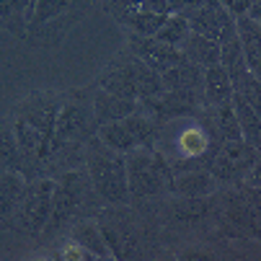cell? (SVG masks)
<instances>
[{
	"label": "cell",
	"mask_w": 261,
	"mask_h": 261,
	"mask_svg": "<svg viewBox=\"0 0 261 261\" xmlns=\"http://www.w3.org/2000/svg\"><path fill=\"white\" fill-rule=\"evenodd\" d=\"M153 147L166 155L171 173H178L189 168H207V155L215 145L197 117H181L161 124Z\"/></svg>",
	"instance_id": "5b68a950"
},
{
	"label": "cell",
	"mask_w": 261,
	"mask_h": 261,
	"mask_svg": "<svg viewBox=\"0 0 261 261\" xmlns=\"http://www.w3.org/2000/svg\"><path fill=\"white\" fill-rule=\"evenodd\" d=\"M253 168H258V147L248 145L246 140L220 142L207 155V171L212 173L217 186L246 181Z\"/></svg>",
	"instance_id": "8fae6325"
},
{
	"label": "cell",
	"mask_w": 261,
	"mask_h": 261,
	"mask_svg": "<svg viewBox=\"0 0 261 261\" xmlns=\"http://www.w3.org/2000/svg\"><path fill=\"white\" fill-rule=\"evenodd\" d=\"M135 57H140L147 67H153L155 72H163L178 62H184V52L178 47H171L155 36H137V34H127V44H124Z\"/></svg>",
	"instance_id": "4fadbf2b"
},
{
	"label": "cell",
	"mask_w": 261,
	"mask_h": 261,
	"mask_svg": "<svg viewBox=\"0 0 261 261\" xmlns=\"http://www.w3.org/2000/svg\"><path fill=\"white\" fill-rule=\"evenodd\" d=\"M197 119L202 122V127L207 129L212 145H220V142H228V140H243L241 137V127L236 122V114H233V103L225 101V103H215V106H202L197 111Z\"/></svg>",
	"instance_id": "5bb4252c"
},
{
	"label": "cell",
	"mask_w": 261,
	"mask_h": 261,
	"mask_svg": "<svg viewBox=\"0 0 261 261\" xmlns=\"http://www.w3.org/2000/svg\"><path fill=\"white\" fill-rule=\"evenodd\" d=\"M55 178V192H52V212L49 220L42 230V236L36 238L42 246L62 236L72 222L81 217H96V212L103 207L101 197L96 194L91 176L83 166L60 171Z\"/></svg>",
	"instance_id": "277c9868"
},
{
	"label": "cell",
	"mask_w": 261,
	"mask_h": 261,
	"mask_svg": "<svg viewBox=\"0 0 261 261\" xmlns=\"http://www.w3.org/2000/svg\"><path fill=\"white\" fill-rule=\"evenodd\" d=\"M91 83L96 88H103V91L114 93V96H124V98H132V101L153 98V96H158L163 91L161 72H155L153 67H147L127 47L119 49L114 57H111Z\"/></svg>",
	"instance_id": "8992f818"
},
{
	"label": "cell",
	"mask_w": 261,
	"mask_h": 261,
	"mask_svg": "<svg viewBox=\"0 0 261 261\" xmlns=\"http://www.w3.org/2000/svg\"><path fill=\"white\" fill-rule=\"evenodd\" d=\"M98 132V119L93 111L91 86L62 88V106L49 137L42 176H57L60 171L83 166L86 142Z\"/></svg>",
	"instance_id": "6da1fadb"
},
{
	"label": "cell",
	"mask_w": 261,
	"mask_h": 261,
	"mask_svg": "<svg viewBox=\"0 0 261 261\" xmlns=\"http://www.w3.org/2000/svg\"><path fill=\"white\" fill-rule=\"evenodd\" d=\"M96 137L103 142V145H109L111 150H117V153H129V150H135V140H132V135H129V129H127V124L119 119V122H109V124H98V132H96Z\"/></svg>",
	"instance_id": "83f0119b"
},
{
	"label": "cell",
	"mask_w": 261,
	"mask_h": 261,
	"mask_svg": "<svg viewBox=\"0 0 261 261\" xmlns=\"http://www.w3.org/2000/svg\"><path fill=\"white\" fill-rule=\"evenodd\" d=\"M233 98V83L228 70L220 62L212 67H204V81H202V106L225 103Z\"/></svg>",
	"instance_id": "44dd1931"
},
{
	"label": "cell",
	"mask_w": 261,
	"mask_h": 261,
	"mask_svg": "<svg viewBox=\"0 0 261 261\" xmlns=\"http://www.w3.org/2000/svg\"><path fill=\"white\" fill-rule=\"evenodd\" d=\"M91 86V98H93V111H96V119L98 124H109V122H119L124 117H129L132 111L137 109V101L132 98H124V96H114L103 88H96L93 83Z\"/></svg>",
	"instance_id": "e0dca14e"
},
{
	"label": "cell",
	"mask_w": 261,
	"mask_h": 261,
	"mask_svg": "<svg viewBox=\"0 0 261 261\" xmlns=\"http://www.w3.org/2000/svg\"><path fill=\"white\" fill-rule=\"evenodd\" d=\"M31 0H0V29L13 34L16 39L26 36Z\"/></svg>",
	"instance_id": "d4e9b609"
},
{
	"label": "cell",
	"mask_w": 261,
	"mask_h": 261,
	"mask_svg": "<svg viewBox=\"0 0 261 261\" xmlns=\"http://www.w3.org/2000/svg\"><path fill=\"white\" fill-rule=\"evenodd\" d=\"M34 3H36V0H31V6H29V13H31V8H34Z\"/></svg>",
	"instance_id": "d6a6232c"
},
{
	"label": "cell",
	"mask_w": 261,
	"mask_h": 261,
	"mask_svg": "<svg viewBox=\"0 0 261 261\" xmlns=\"http://www.w3.org/2000/svg\"><path fill=\"white\" fill-rule=\"evenodd\" d=\"M181 13H184L186 21H189V31L202 34V36H210V39H217L222 23H225L228 18H233L225 8L217 3V0H202V3L186 8Z\"/></svg>",
	"instance_id": "9a60e30c"
},
{
	"label": "cell",
	"mask_w": 261,
	"mask_h": 261,
	"mask_svg": "<svg viewBox=\"0 0 261 261\" xmlns=\"http://www.w3.org/2000/svg\"><path fill=\"white\" fill-rule=\"evenodd\" d=\"M0 168L21 173V150L11 114H0Z\"/></svg>",
	"instance_id": "484cf974"
},
{
	"label": "cell",
	"mask_w": 261,
	"mask_h": 261,
	"mask_svg": "<svg viewBox=\"0 0 261 261\" xmlns=\"http://www.w3.org/2000/svg\"><path fill=\"white\" fill-rule=\"evenodd\" d=\"M197 3H202V0H168L171 13H181V11L192 8V6H197Z\"/></svg>",
	"instance_id": "1f68e13d"
},
{
	"label": "cell",
	"mask_w": 261,
	"mask_h": 261,
	"mask_svg": "<svg viewBox=\"0 0 261 261\" xmlns=\"http://www.w3.org/2000/svg\"><path fill=\"white\" fill-rule=\"evenodd\" d=\"M236 34L246 57V65L253 75H258V65H261V23L248 18V16H238L236 18Z\"/></svg>",
	"instance_id": "ffe728a7"
},
{
	"label": "cell",
	"mask_w": 261,
	"mask_h": 261,
	"mask_svg": "<svg viewBox=\"0 0 261 261\" xmlns=\"http://www.w3.org/2000/svg\"><path fill=\"white\" fill-rule=\"evenodd\" d=\"M0 176H3V168H0Z\"/></svg>",
	"instance_id": "836d02e7"
},
{
	"label": "cell",
	"mask_w": 261,
	"mask_h": 261,
	"mask_svg": "<svg viewBox=\"0 0 261 261\" xmlns=\"http://www.w3.org/2000/svg\"><path fill=\"white\" fill-rule=\"evenodd\" d=\"M23 184H26V178L18 171H3V176H0V233L13 230L16 207H18Z\"/></svg>",
	"instance_id": "d6986e66"
},
{
	"label": "cell",
	"mask_w": 261,
	"mask_h": 261,
	"mask_svg": "<svg viewBox=\"0 0 261 261\" xmlns=\"http://www.w3.org/2000/svg\"><path fill=\"white\" fill-rule=\"evenodd\" d=\"M83 168L88 171L91 184H93V189H96V194L101 197L103 204H127L129 202L124 155L111 150V147L103 145L96 135L86 142Z\"/></svg>",
	"instance_id": "ba28073f"
},
{
	"label": "cell",
	"mask_w": 261,
	"mask_h": 261,
	"mask_svg": "<svg viewBox=\"0 0 261 261\" xmlns=\"http://www.w3.org/2000/svg\"><path fill=\"white\" fill-rule=\"evenodd\" d=\"M178 49L184 52L186 60L199 65L202 70L220 62V44H217V39H210V36H202V34H194V31H189V36L184 39V44Z\"/></svg>",
	"instance_id": "7402d4cb"
},
{
	"label": "cell",
	"mask_w": 261,
	"mask_h": 261,
	"mask_svg": "<svg viewBox=\"0 0 261 261\" xmlns=\"http://www.w3.org/2000/svg\"><path fill=\"white\" fill-rule=\"evenodd\" d=\"M140 11L155 13V16H168L171 6H168V0H140Z\"/></svg>",
	"instance_id": "f546056e"
},
{
	"label": "cell",
	"mask_w": 261,
	"mask_h": 261,
	"mask_svg": "<svg viewBox=\"0 0 261 261\" xmlns=\"http://www.w3.org/2000/svg\"><path fill=\"white\" fill-rule=\"evenodd\" d=\"M124 166H127L129 202L155 199L166 194L171 168L158 147H135V150L124 153Z\"/></svg>",
	"instance_id": "9c48e42d"
},
{
	"label": "cell",
	"mask_w": 261,
	"mask_h": 261,
	"mask_svg": "<svg viewBox=\"0 0 261 261\" xmlns=\"http://www.w3.org/2000/svg\"><path fill=\"white\" fill-rule=\"evenodd\" d=\"M93 3L96 0H36L29 13L23 42L34 47L60 44L70 29L93 8Z\"/></svg>",
	"instance_id": "52a82bcc"
},
{
	"label": "cell",
	"mask_w": 261,
	"mask_h": 261,
	"mask_svg": "<svg viewBox=\"0 0 261 261\" xmlns=\"http://www.w3.org/2000/svg\"><path fill=\"white\" fill-rule=\"evenodd\" d=\"M171 16V13H168ZM168 16H155V13H145L140 8L127 11L124 16L117 18V26L124 29V34H137V36H155V31L163 26Z\"/></svg>",
	"instance_id": "4316f807"
},
{
	"label": "cell",
	"mask_w": 261,
	"mask_h": 261,
	"mask_svg": "<svg viewBox=\"0 0 261 261\" xmlns=\"http://www.w3.org/2000/svg\"><path fill=\"white\" fill-rule=\"evenodd\" d=\"M186 36H189V21L184 18V13H171L163 21V26L155 31V39H161L171 47H181Z\"/></svg>",
	"instance_id": "f1b7e54d"
},
{
	"label": "cell",
	"mask_w": 261,
	"mask_h": 261,
	"mask_svg": "<svg viewBox=\"0 0 261 261\" xmlns=\"http://www.w3.org/2000/svg\"><path fill=\"white\" fill-rule=\"evenodd\" d=\"M202 81H204V70L199 65L189 62V60H184V62L161 72L163 88H186V91L202 93Z\"/></svg>",
	"instance_id": "603a6c76"
},
{
	"label": "cell",
	"mask_w": 261,
	"mask_h": 261,
	"mask_svg": "<svg viewBox=\"0 0 261 261\" xmlns=\"http://www.w3.org/2000/svg\"><path fill=\"white\" fill-rule=\"evenodd\" d=\"M230 103H233L236 122H238V127H241V137H243L248 145L258 147V145H261V117H258V109H253V106H251L243 96H238V93H233Z\"/></svg>",
	"instance_id": "cb8c5ba5"
},
{
	"label": "cell",
	"mask_w": 261,
	"mask_h": 261,
	"mask_svg": "<svg viewBox=\"0 0 261 261\" xmlns=\"http://www.w3.org/2000/svg\"><path fill=\"white\" fill-rule=\"evenodd\" d=\"M60 106H62V88H39L23 93L8 111L21 150V176L26 181L42 176V166L47 158V147Z\"/></svg>",
	"instance_id": "7a4b0ae2"
},
{
	"label": "cell",
	"mask_w": 261,
	"mask_h": 261,
	"mask_svg": "<svg viewBox=\"0 0 261 261\" xmlns=\"http://www.w3.org/2000/svg\"><path fill=\"white\" fill-rule=\"evenodd\" d=\"M52 192H55L52 176H36L23 184L18 207H16V222H13V230L18 236L31 238V241L42 236L52 212Z\"/></svg>",
	"instance_id": "30bf717a"
},
{
	"label": "cell",
	"mask_w": 261,
	"mask_h": 261,
	"mask_svg": "<svg viewBox=\"0 0 261 261\" xmlns=\"http://www.w3.org/2000/svg\"><path fill=\"white\" fill-rule=\"evenodd\" d=\"M217 3L225 8L233 18H238V16H246L248 13V6H251V0H217Z\"/></svg>",
	"instance_id": "4dcf8cb0"
},
{
	"label": "cell",
	"mask_w": 261,
	"mask_h": 261,
	"mask_svg": "<svg viewBox=\"0 0 261 261\" xmlns=\"http://www.w3.org/2000/svg\"><path fill=\"white\" fill-rule=\"evenodd\" d=\"M65 236H70L72 241H78L88 253H93V258H114L96 217H81V220H75L65 230Z\"/></svg>",
	"instance_id": "ac0fdd59"
},
{
	"label": "cell",
	"mask_w": 261,
	"mask_h": 261,
	"mask_svg": "<svg viewBox=\"0 0 261 261\" xmlns=\"http://www.w3.org/2000/svg\"><path fill=\"white\" fill-rule=\"evenodd\" d=\"M101 233L111 248V256L119 261L129 258H155L163 253L161 228L147 207V202L103 204L96 212Z\"/></svg>",
	"instance_id": "3957f363"
},
{
	"label": "cell",
	"mask_w": 261,
	"mask_h": 261,
	"mask_svg": "<svg viewBox=\"0 0 261 261\" xmlns=\"http://www.w3.org/2000/svg\"><path fill=\"white\" fill-rule=\"evenodd\" d=\"M215 189H217V181L212 178V173L207 168H189V171L171 173L166 194H176V197H210Z\"/></svg>",
	"instance_id": "2e32d148"
},
{
	"label": "cell",
	"mask_w": 261,
	"mask_h": 261,
	"mask_svg": "<svg viewBox=\"0 0 261 261\" xmlns=\"http://www.w3.org/2000/svg\"><path fill=\"white\" fill-rule=\"evenodd\" d=\"M137 106L145 114H150L158 124H166L181 117H197V111L202 109V93L186 88H163L153 98L137 101Z\"/></svg>",
	"instance_id": "7c38bea8"
}]
</instances>
